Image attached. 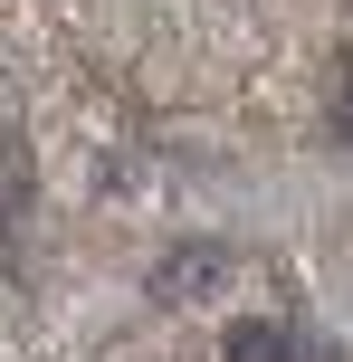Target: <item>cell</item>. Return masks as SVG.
<instances>
[{
	"label": "cell",
	"instance_id": "obj_1",
	"mask_svg": "<svg viewBox=\"0 0 353 362\" xmlns=\"http://www.w3.org/2000/svg\"><path fill=\"white\" fill-rule=\"evenodd\" d=\"M210 286H220V248H182L163 267V296H210Z\"/></svg>",
	"mask_w": 353,
	"mask_h": 362
},
{
	"label": "cell",
	"instance_id": "obj_2",
	"mask_svg": "<svg viewBox=\"0 0 353 362\" xmlns=\"http://www.w3.org/2000/svg\"><path fill=\"white\" fill-rule=\"evenodd\" d=\"M220 353H229V362H287V334L267 325V315H248V325H229Z\"/></svg>",
	"mask_w": 353,
	"mask_h": 362
}]
</instances>
